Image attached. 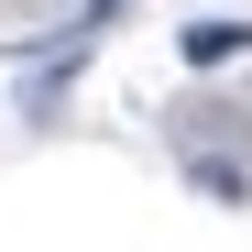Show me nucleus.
<instances>
[{"label": "nucleus", "mask_w": 252, "mask_h": 252, "mask_svg": "<svg viewBox=\"0 0 252 252\" xmlns=\"http://www.w3.org/2000/svg\"><path fill=\"white\" fill-rule=\"evenodd\" d=\"M252 44V22H230V11H208V22H187V66H230Z\"/></svg>", "instance_id": "f257e3e1"}, {"label": "nucleus", "mask_w": 252, "mask_h": 252, "mask_svg": "<svg viewBox=\"0 0 252 252\" xmlns=\"http://www.w3.org/2000/svg\"><path fill=\"white\" fill-rule=\"evenodd\" d=\"M187 176H197L208 197H252V176H241V164H220V154H197V164H187Z\"/></svg>", "instance_id": "f03ea898"}]
</instances>
